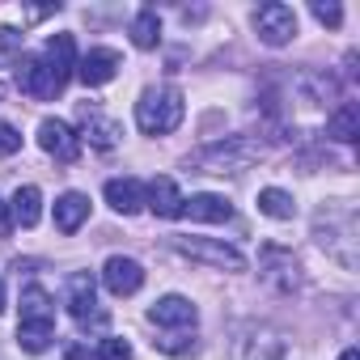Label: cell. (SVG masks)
Here are the masks:
<instances>
[{"mask_svg":"<svg viewBox=\"0 0 360 360\" xmlns=\"http://www.w3.org/2000/svg\"><path fill=\"white\" fill-rule=\"evenodd\" d=\"M9 225H13V221H9V208H5V204H0V238H5V233H9Z\"/></svg>","mask_w":360,"mask_h":360,"instance_id":"83f0119b","label":"cell"},{"mask_svg":"<svg viewBox=\"0 0 360 360\" xmlns=\"http://www.w3.org/2000/svg\"><path fill=\"white\" fill-rule=\"evenodd\" d=\"M259 212L271 217V221H292L297 204H292L288 191H280V187H263V191H259Z\"/></svg>","mask_w":360,"mask_h":360,"instance_id":"44dd1931","label":"cell"},{"mask_svg":"<svg viewBox=\"0 0 360 360\" xmlns=\"http://www.w3.org/2000/svg\"><path fill=\"white\" fill-rule=\"evenodd\" d=\"M131 43H136L140 51H153V47L161 43V18H157V9H140V13H136V22H131Z\"/></svg>","mask_w":360,"mask_h":360,"instance_id":"ffe728a7","label":"cell"},{"mask_svg":"<svg viewBox=\"0 0 360 360\" xmlns=\"http://www.w3.org/2000/svg\"><path fill=\"white\" fill-rule=\"evenodd\" d=\"M119 68H123L119 51H110V47H94V51H85V56H81V64H77V77H81L89 89H98V85L115 81V77H119Z\"/></svg>","mask_w":360,"mask_h":360,"instance_id":"9c48e42d","label":"cell"},{"mask_svg":"<svg viewBox=\"0 0 360 360\" xmlns=\"http://www.w3.org/2000/svg\"><path fill=\"white\" fill-rule=\"evenodd\" d=\"M43 64L51 68V77L60 81V89L68 85L72 68H77V47H72V34H51L47 39V51H43Z\"/></svg>","mask_w":360,"mask_h":360,"instance_id":"8fae6325","label":"cell"},{"mask_svg":"<svg viewBox=\"0 0 360 360\" xmlns=\"http://www.w3.org/2000/svg\"><path fill=\"white\" fill-rule=\"evenodd\" d=\"M259 144H250L246 136H229V140H217L208 148L195 153V165L212 169V174H233V169H246L250 161H259Z\"/></svg>","mask_w":360,"mask_h":360,"instance_id":"7a4b0ae2","label":"cell"},{"mask_svg":"<svg viewBox=\"0 0 360 360\" xmlns=\"http://www.w3.org/2000/svg\"><path fill=\"white\" fill-rule=\"evenodd\" d=\"M18 89L34 102H51L56 94H64L60 81L51 77V68L43 64V56H22L18 60Z\"/></svg>","mask_w":360,"mask_h":360,"instance_id":"5b68a950","label":"cell"},{"mask_svg":"<svg viewBox=\"0 0 360 360\" xmlns=\"http://www.w3.org/2000/svg\"><path fill=\"white\" fill-rule=\"evenodd\" d=\"M0 309H5V284H0Z\"/></svg>","mask_w":360,"mask_h":360,"instance_id":"f546056e","label":"cell"},{"mask_svg":"<svg viewBox=\"0 0 360 360\" xmlns=\"http://www.w3.org/2000/svg\"><path fill=\"white\" fill-rule=\"evenodd\" d=\"M153 347H157V352H165V356H191V352H195V339L165 335V339H153Z\"/></svg>","mask_w":360,"mask_h":360,"instance_id":"d4e9b609","label":"cell"},{"mask_svg":"<svg viewBox=\"0 0 360 360\" xmlns=\"http://www.w3.org/2000/svg\"><path fill=\"white\" fill-rule=\"evenodd\" d=\"M22 60V34L13 26H0V64H18Z\"/></svg>","mask_w":360,"mask_h":360,"instance_id":"603a6c76","label":"cell"},{"mask_svg":"<svg viewBox=\"0 0 360 360\" xmlns=\"http://www.w3.org/2000/svg\"><path fill=\"white\" fill-rule=\"evenodd\" d=\"M119 123L115 119H106V115H98V110H89V106H81V140H89L94 148H115L119 144Z\"/></svg>","mask_w":360,"mask_h":360,"instance_id":"4fadbf2b","label":"cell"},{"mask_svg":"<svg viewBox=\"0 0 360 360\" xmlns=\"http://www.w3.org/2000/svg\"><path fill=\"white\" fill-rule=\"evenodd\" d=\"M339 360H360V352H356V347H347V352H343Z\"/></svg>","mask_w":360,"mask_h":360,"instance_id":"f1b7e54d","label":"cell"},{"mask_svg":"<svg viewBox=\"0 0 360 360\" xmlns=\"http://www.w3.org/2000/svg\"><path fill=\"white\" fill-rule=\"evenodd\" d=\"M68 309H72V318L81 322V326H102L106 322V314L98 309V284H94V276L89 271H77L72 280H68Z\"/></svg>","mask_w":360,"mask_h":360,"instance_id":"8992f818","label":"cell"},{"mask_svg":"<svg viewBox=\"0 0 360 360\" xmlns=\"http://www.w3.org/2000/svg\"><path fill=\"white\" fill-rule=\"evenodd\" d=\"M183 115H187V102H183V94H178L174 85L144 89L140 102H136V123L148 136H169L178 123H183Z\"/></svg>","mask_w":360,"mask_h":360,"instance_id":"6da1fadb","label":"cell"},{"mask_svg":"<svg viewBox=\"0 0 360 360\" xmlns=\"http://www.w3.org/2000/svg\"><path fill=\"white\" fill-rule=\"evenodd\" d=\"M255 30L267 47H284V43L297 39V13L288 5H280V0H271V5H263L255 13Z\"/></svg>","mask_w":360,"mask_h":360,"instance_id":"277c9868","label":"cell"},{"mask_svg":"<svg viewBox=\"0 0 360 360\" xmlns=\"http://www.w3.org/2000/svg\"><path fill=\"white\" fill-rule=\"evenodd\" d=\"M85 221H89V195L64 191V195L56 200V229H60V233H77Z\"/></svg>","mask_w":360,"mask_h":360,"instance_id":"2e32d148","label":"cell"},{"mask_svg":"<svg viewBox=\"0 0 360 360\" xmlns=\"http://www.w3.org/2000/svg\"><path fill=\"white\" fill-rule=\"evenodd\" d=\"M39 148L51 153L56 161H77L81 157V136L64 119H43L39 123Z\"/></svg>","mask_w":360,"mask_h":360,"instance_id":"52a82bcc","label":"cell"},{"mask_svg":"<svg viewBox=\"0 0 360 360\" xmlns=\"http://www.w3.org/2000/svg\"><path fill=\"white\" fill-rule=\"evenodd\" d=\"M102 284H106V292H115V297H131V292H140V284H144V267H140L136 259L110 255L106 267H102Z\"/></svg>","mask_w":360,"mask_h":360,"instance_id":"ba28073f","label":"cell"},{"mask_svg":"<svg viewBox=\"0 0 360 360\" xmlns=\"http://www.w3.org/2000/svg\"><path fill=\"white\" fill-rule=\"evenodd\" d=\"M195 305L187 301V297H161L153 309H148V322H157V326H195Z\"/></svg>","mask_w":360,"mask_h":360,"instance_id":"5bb4252c","label":"cell"},{"mask_svg":"<svg viewBox=\"0 0 360 360\" xmlns=\"http://www.w3.org/2000/svg\"><path fill=\"white\" fill-rule=\"evenodd\" d=\"M39 217H43V191L39 187H18V195H13V225L34 229Z\"/></svg>","mask_w":360,"mask_h":360,"instance_id":"ac0fdd59","label":"cell"},{"mask_svg":"<svg viewBox=\"0 0 360 360\" xmlns=\"http://www.w3.org/2000/svg\"><path fill=\"white\" fill-rule=\"evenodd\" d=\"M106 204L123 217H136L144 208V187L136 183V178H110L106 183Z\"/></svg>","mask_w":360,"mask_h":360,"instance_id":"9a60e30c","label":"cell"},{"mask_svg":"<svg viewBox=\"0 0 360 360\" xmlns=\"http://www.w3.org/2000/svg\"><path fill=\"white\" fill-rule=\"evenodd\" d=\"M314 18H318L322 26H339V22H343V9H339V5H322V0H314Z\"/></svg>","mask_w":360,"mask_h":360,"instance_id":"4316f807","label":"cell"},{"mask_svg":"<svg viewBox=\"0 0 360 360\" xmlns=\"http://www.w3.org/2000/svg\"><path fill=\"white\" fill-rule=\"evenodd\" d=\"M144 204H148V212H153V217H161V221L183 217V191H178V187H174V178H165V174L148 183Z\"/></svg>","mask_w":360,"mask_h":360,"instance_id":"30bf717a","label":"cell"},{"mask_svg":"<svg viewBox=\"0 0 360 360\" xmlns=\"http://www.w3.org/2000/svg\"><path fill=\"white\" fill-rule=\"evenodd\" d=\"M22 322H56V305L39 284L22 292Z\"/></svg>","mask_w":360,"mask_h":360,"instance_id":"7402d4cb","label":"cell"},{"mask_svg":"<svg viewBox=\"0 0 360 360\" xmlns=\"http://www.w3.org/2000/svg\"><path fill=\"white\" fill-rule=\"evenodd\" d=\"M169 246L178 255H187L195 263H208V267H221V271H246V259L242 250L217 242V238H169Z\"/></svg>","mask_w":360,"mask_h":360,"instance_id":"3957f363","label":"cell"},{"mask_svg":"<svg viewBox=\"0 0 360 360\" xmlns=\"http://www.w3.org/2000/svg\"><path fill=\"white\" fill-rule=\"evenodd\" d=\"M18 148H22V131H18L13 123L0 119V157H13Z\"/></svg>","mask_w":360,"mask_h":360,"instance_id":"484cf974","label":"cell"},{"mask_svg":"<svg viewBox=\"0 0 360 360\" xmlns=\"http://www.w3.org/2000/svg\"><path fill=\"white\" fill-rule=\"evenodd\" d=\"M183 217H191V221H204V225H225V221L233 217V204H229L225 195H212V191H204V195H191V200H183Z\"/></svg>","mask_w":360,"mask_h":360,"instance_id":"7c38bea8","label":"cell"},{"mask_svg":"<svg viewBox=\"0 0 360 360\" xmlns=\"http://www.w3.org/2000/svg\"><path fill=\"white\" fill-rule=\"evenodd\" d=\"M51 339H56V322H18V343H22V352L39 356V352L51 347Z\"/></svg>","mask_w":360,"mask_h":360,"instance_id":"d6986e66","label":"cell"},{"mask_svg":"<svg viewBox=\"0 0 360 360\" xmlns=\"http://www.w3.org/2000/svg\"><path fill=\"white\" fill-rule=\"evenodd\" d=\"M98 360H136V352H131L127 339H102L98 343Z\"/></svg>","mask_w":360,"mask_h":360,"instance_id":"cb8c5ba5","label":"cell"},{"mask_svg":"<svg viewBox=\"0 0 360 360\" xmlns=\"http://www.w3.org/2000/svg\"><path fill=\"white\" fill-rule=\"evenodd\" d=\"M326 136L339 140V144H352L360 136V106L356 102H343L330 119H326Z\"/></svg>","mask_w":360,"mask_h":360,"instance_id":"e0dca14e","label":"cell"}]
</instances>
